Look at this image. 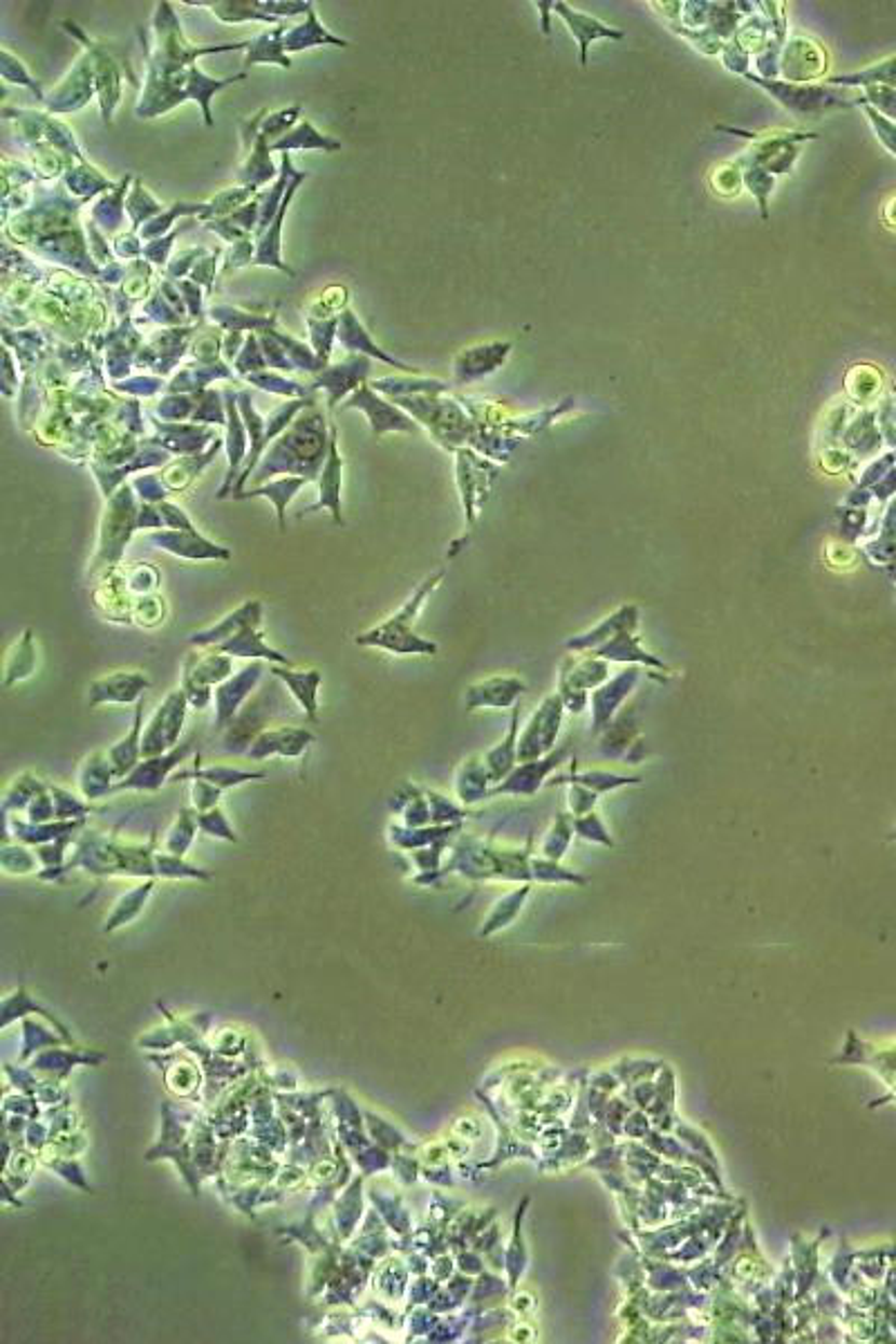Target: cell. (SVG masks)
Masks as SVG:
<instances>
[{
	"instance_id": "obj_3",
	"label": "cell",
	"mask_w": 896,
	"mask_h": 1344,
	"mask_svg": "<svg viewBox=\"0 0 896 1344\" xmlns=\"http://www.w3.org/2000/svg\"><path fill=\"white\" fill-rule=\"evenodd\" d=\"M610 664L596 654L567 656L558 673V697L570 712H583L589 691L599 689L610 679Z\"/></svg>"
},
{
	"instance_id": "obj_19",
	"label": "cell",
	"mask_w": 896,
	"mask_h": 1344,
	"mask_svg": "<svg viewBox=\"0 0 896 1344\" xmlns=\"http://www.w3.org/2000/svg\"><path fill=\"white\" fill-rule=\"evenodd\" d=\"M279 681H283L285 689L289 691V695L296 700V704L303 708V712L308 715V720L316 722L318 717V689L323 681V673L316 668H306V670H296V668H269Z\"/></svg>"
},
{
	"instance_id": "obj_22",
	"label": "cell",
	"mask_w": 896,
	"mask_h": 1344,
	"mask_svg": "<svg viewBox=\"0 0 896 1344\" xmlns=\"http://www.w3.org/2000/svg\"><path fill=\"white\" fill-rule=\"evenodd\" d=\"M589 652H592V654H596V656H601V660H608V662H616V664H630V666H633V664H643V666H648V668H654V670H664V673H668V666H666L662 660H656L654 654H650V652H646V650L641 648V641H639V637H637V635H633V630L619 633L616 637H612L610 641H606L603 646L594 648V650H589Z\"/></svg>"
},
{
	"instance_id": "obj_40",
	"label": "cell",
	"mask_w": 896,
	"mask_h": 1344,
	"mask_svg": "<svg viewBox=\"0 0 896 1344\" xmlns=\"http://www.w3.org/2000/svg\"><path fill=\"white\" fill-rule=\"evenodd\" d=\"M198 827L202 831H206V833H212V836H220V839L235 841V831L231 829V825H229L227 816L222 814L220 806H214V810L198 814Z\"/></svg>"
},
{
	"instance_id": "obj_31",
	"label": "cell",
	"mask_w": 896,
	"mask_h": 1344,
	"mask_svg": "<svg viewBox=\"0 0 896 1344\" xmlns=\"http://www.w3.org/2000/svg\"><path fill=\"white\" fill-rule=\"evenodd\" d=\"M306 483H308V477H285V480L272 483V485H267L262 489H254L249 493H241V495H235V498H267V500H272L274 506H276V516H279L281 531H283L287 527L285 525L287 504L296 495V491L301 489Z\"/></svg>"
},
{
	"instance_id": "obj_36",
	"label": "cell",
	"mask_w": 896,
	"mask_h": 1344,
	"mask_svg": "<svg viewBox=\"0 0 896 1344\" xmlns=\"http://www.w3.org/2000/svg\"><path fill=\"white\" fill-rule=\"evenodd\" d=\"M872 106L883 117L896 122V90L892 87H868L856 97V106Z\"/></svg>"
},
{
	"instance_id": "obj_25",
	"label": "cell",
	"mask_w": 896,
	"mask_h": 1344,
	"mask_svg": "<svg viewBox=\"0 0 896 1344\" xmlns=\"http://www.w3.org/2000/svg\"><path fill=\"white\" fill-rule=\"evenodd\" d=\"M77 778H79V789L83 798H90V800L112 793L117 785L114 771L110 766L106 751H95V754L85 756L79 766Z\"/></svg>"
},
{
	"instance_id": "obj_6",
	"label": "cell",
	"mask_w": 896,
	"mask_h": 1344,
	"mask_svg": "<svg viewBox=\"0 0 896 1344\" xmlns=\"http://www.w3.org/2000/svg\"><path fill=\"white\" fill-rule=\"evenodd\" d=\"M274 706H281V697L274 689H264L256 697H249L247 704L233 717V722L222 731V746L227 754H247L249 744L269 727L274 715Z\"/></svg>"
},
{
	"instance_id": "obj_34",
	"label": "cell",
	"mask_w": 896,
	"mask_h": 1344,
	"mask_svg": "<svg viewBox=\"0 0 896 1344\" xmlns=\"http://www.w3.org/2000/svg\"><path fill=\"white\" fill-rule=\"evenodd\" d=\"M562 783H579L596 793H606L619 787H627V785H639L641 778H630V775H614V773H606V771H585V773H572L567 778H560Z\"/></svg>"
},
{
	"instance_id": "obj_26",
	"label": "cell",
	"mask_w": 896,
	"mask_h": 1344,
	"mask_svg": "<svg viewBox=\"0 0 896 1344\" xmlns=\"http://www.w3.org/2000/svg\"><path fill=\"white\" fill-rule=\"evenodd\" d=\"M341 466H343V462L339 458L337 442H335V431H332L330 458H327V462L323 466L321 483H318L321 485V495H318V502L310 506V512H318V510H323V506H325V510L332 514L337 525H343V518H341Z\"/></svg>"
},
{
	"instance_id": "obj_10",
	"label": "cell",
	"mask_w": 896,
	"mask_h": 1344,
	"mask_svg": "<svg viewBox=\"0 0 896 1344\" xmlns=\"http://www.w3.org/2000/svg\"><path fill=\"white\" fill-rule=\"evenodd\" d=\"M554 14L565 23L567 32H570L579 45V64L583 68H587L589 62V45L596 41H621L625 37V32L621 29L599 21L596 16H589L581 10H574L570 3H562V0H554Z\"/></svg>"
},
{
	"instance_id": "obj_11",
	"label": "cell",
	"mask_w": 896,
	"mask_h": 1344,
	"mask_svg": "<svg viewBox=\"0 0 896 1344\" xmlns=\"http://www.w3.org/2000/svg\"><path fill=\"white\" fill-rule=\"evenodd\" d=\"M827 70L825 50L804 37H793L785 43L780 54V74L783 81L791 83H812L823 77Z\"/></svg>"
},
{
	"instance_id": "obj_23",
	"label": "cell",
	"mask_w": 896,
	"mask_h": 1344,
	"mask_svg": "<svg viewBox=\"0 0 896 1344\" xmlns=\"http://www.w3.org/2000/svg\"><path fill=\"white\" fill-rule=\"evenodd\" d=\"M518 735H520V704L514 706L510 733H506L500 744H495L493 749H489L483 756L493 785H500L506 775L518 766Z\"/></svg>"
},
{
	"instance_id": "obj_27",
	"label": "cell",
	"mask_w": 896,
	"mask_h": 1344,
	"mask_svg": "<svg viewBox=\"0 0 896 1344\" xmlns=\"http://www.w3.org/2000/svg\"><path fill=\"white\" fill-rule=\"evenodd\" d=\"M491 785L493 783L489 778V771L485 766L483 756H473L458 766L456 793L464 804H473L485 798H491V789H493Z\"/></svg>"
},
{
	"instance_id": "obj_35",
	"label": "cell",
	"mask_w": 896,
	"mask_h": 1344,
	"mask_svg": "<svg viewBox=\"0 0 896 1344\" xmlns=\"http://www.w3.org/2000/svg\"><path fill=\"white\" fill-rule=\"evenodd\" d=\"M198 825V816L191 810H182L177 814L171 831H168V850L173 854H185V850L191 845L193 841V831Z\"/></svg>"
},
{
	"instance_id": "obj_17",
	"label": "cell",
	"mask_w": 896,
	"mask_h": 1344,
	"mask_svg": "<svg viewBox=\"0 0 896 1344\" xmlns=\"http://www.w3.org/2000/svg\"><path fill=\"white\" fill-rule=\"evenodd\" d=\"M148 689V677L139 670H122L90 683L87 704L97 708L101 704H133L141 700Z\"/></svg>"
},
{
	"instance_id": "obj_21",
	"label": "cell",
	"mask_w": 896,
	"mask_h": 1344,
	"mask_svg": "<svg viewBox=\"0 0 896 1344\" xmlns=\"http://www.w3.org/2000/svg\"><path fill=\"white\" fill-rule=\"evenodd\" d=\"M639 625V608L637 606H621L614 614H610L603 623H599L594 630L574 637L565 643L567 650H579V652H587L603 646L606 641H610L612 637H616L619 633L625 630H637Z\"/></svg>"
},
{
	"instance_id": "obj_37",
	"label": "cell",
	"mask_w": 896,
	"mask_h": 1344,
	"mask_svg": "<svg viewBox=\"0 0 896 1344\" xmlns=\"http://www.w3.org/2000/svg\"><path fill=\"white\" fill-rule=\"evenodd\" d=\"M860 108H863L865 117L870 119V124H872V128H874V133H877V139L883 144V148H885L887 153H892V155L896 158V122H892V119L883 117V114H881L879 110H874L872 106H865V104H863Z\"/></svg>"
},
{
	"instance_id": "obj_15",
	"label": "cell",
	"mask_w": 896,
	"mask_h": 1344,
	"mask_svg": "<svg viewBox=\"0 0 896 1344\" xmlns=\"http://www.w3.org/2000/svg\"><path fill=\"white\" fill-rule=\"evenodd\" d=\"M148 541L158 545V549H164L173 556L187 558V560H229L231 556L227 547L206 541L204 535L198 533V529H171V531L160 529L148 535Z\"/></svg>"
},
{
	"instance_id": "obj_7",
	"label": "cell",
	"mask_w": 896,
	"mask_h": 1344,
	"mask_svg": "<svg viewBox=\"0 0 896 1344\" xmlns=\"http://www.w3.org/2000/svg\"><path fill=\"white\" fill-rule=\"evenodd\" d=\"M565 706L558 695L547 697L533 710L522 733L518 735V762L541 760L556 749Z\"/></svg>"
},
{
	"instance_id": "obj_12",
	"label": "cell",
	"mask_w": 896,
	"mask_h": 1344,
	"mask_svg": "<svg viewBox=\"0 0 896 1344\" xmlns=\"http://www.w3.org/2000/svg\"><path fill=\"white\" fill-rule=\"evenodd\" d=\"M314 742V733L301 727H276L262 731L245 754L247 760L262 762L267 758H301Z\"/></svg>"
},
{
	"instance_id": "obj_8",
	"label": "cell",
	"mask_w": 896,
	"mask_h": 1344,
	"mask_svg": "<svg viewBox=\"0 0 896 1344\" xmlns=\"http://www.w3.org/2000/svg\"><path fill=\"white\" fill-rule=\"evenodd\" d=\"M262 675H264V664L260 660H254L245 668L233 673L227 681L216 685V691H214L216 731L222 733L233 722V717L241 712V708L247 704V700L256 691V685L260 683Z\"/></svg>"
},
{
	"instance_id": "obj_18",
	"label": "cell",
	"mask_w": 896,
	"mask_h": 1344,
	"mask_svg": "<svg viewBox=\"0 0 896 1344\" xmlns=\"http://www.w3.org/2000/svg\"><path fill=\"white\" fill-rule=\"evenodd\" d=\"M262 625V603L260 601H245L243 606H237L233 612H229L227 616H222L218 623H214L206 630L193 633L189 637V641L198 648H216L229 639H233L235 635H241L245 627H260Z\"/></svg>"
},
{
	"instance_id": "obj_38",
	"label": "cell",
	"mask_w": 896,
	"mask_h": 1344,
	"mask_svg": "<svg viewBox=\"0 0 896 1344\" xmlns=\"http://www.w3.org/2000/svg\"><path fill=\"white\" fill-rule=\"evenodd\" d=\"M220 796H222L220 787L212 785L208 780H202V778H193V783H191V804H193L195 814L214 810V806H218V802H220Z\"/></svg>"
},
{
	"instance_id": "obj_1",
	"label": "cell",
	"mask_w": 896,
	"mask_h": 1344,
	"mask_svg": "<svg viewBox=\"0 0 896 1344\" xmlns=\"http://www.w3.org/2000/svg\"><path fill=\"white\" fill-rule=\"evenodd\" d=\"M442 581H444V570H439L433 576H429L420 587L415 589V594L410 596V599L391 619H385L383 623H379V625L370 627V630L358 635L356 643L358 646H368V648H381V650H388V652H393V654H435L437 652V643L417 637L412 633V623H415L417 614L422 612L429 596L439 587Z\"/></svg>"
},
{
	"instance_id": "obj_41",
	"label": "cell",
	"mask_w": 896,
	"mask_h": 1344,
	"mask_svg": "<svg viewBox=\"0 0 896 1344\" xmlns=\"http://www.w3.org/2000/svg\"><path fill=\"white\" fill-rule=\"evenodd\" d=\"M50 793L54 800L56 818H81L87 812V806L81 800H77L70 791L62 787H50Z\"/></svg>"
},
{
	"instance_id": "obj_14",
	"label": "cell",
	"mask_w": 896,
	"mask_h": 1344,
	"mask_svg": "<svg viewBox=\"0 0 896 1344\" xmlns=\"http://www.w3.org/2000/svg\"><path fill=\"white\" fill-rule=\"evenodd\" d=\"M527 691V685L520 677L514 675H495L483 681H475L466 689L464 695V706L466 710H483V708H493V710H502V708H512L518 704L520 695Z\"/></svg>"
},
{
	"instance_id": "obj_32",
	"label": "cell",
	"mask_w": 896,
	"mask_h": 1344,
	"mask_svg": "<svg viewBox=\"0 0 896 1344\" xmlns=\"http://www.w3.org/2000/svg\"><path fill=\"white\" fill-rule=\"evenodd\" d=\"M510 350H512L510 343H491V345H485V348H475V350L464 354L466 364L460 370L466 372V377H477V375L491 372V370H495L504 362V356H510Z\"/></svg>"
},
{
	"instance_id": "obj_13",
	"label": "cell",
	"mask_w": 896,
	"mask_h": 1344,
	"mask_svg": "<svg viewBox=\"0 0 896 1344\" xmlns=\"http://www.w3.org/2000/svg\"><path fill=\"white\" fill-rule=\"evenodd\" d=\"M565 756H567V746H562V749H554L541 760L518 762V766L506 775L500 785L491 789V796H535L538 789H541L552 775V771H556V766L565 760Z\"/></svg>"
},
{
	"instance_id": "obj_39",
	"label": "cell",
	"mask_w": 896,
	"mask_h": 1344,
	"mask_svg": "<svg viewBox=\"0 0 896 1344\" xmlns=\"http://www.w3.org/2000/svg\"><path fill=\"white\" fill-rule=\"evenodd\" d=\"M751 58H754V56H751L749 52H746V50H744V47H742L735 39H733V41H729V43L722 47V52H720V62H722V66H724L729 72H733V74H742V77L749 74Z\"/></svg>"
},
{
	"instance_id": "obj_43",
	"label": "cell",
	"mask_w": 896,
	"mask_h": 1344,
	"mask_svg": "<svg viewBox=\"0 0 896 1344\" xmlns=\"http://www.w3.org/2000/svg\"><path fill=\"white\" fill-rule=\"evenodd\" d=\"M596 800H599V793L583 787V785H579V783H570V806H572L574 816L581 818L583 814H589L592 806L596 804Z\"/></svg>"
},
{
	"instance_id": "obj_30",
	"label": "cell",
	"mask_w": 896,
	"mask_h": 1344,
	"mask_svg": "<svg viewBox=\"0 0 896 1344\" xmlns=\"http://www.w3.org/2000/svg\"><path fill=\"white\" fill-rule=\"evenodd\" d=\"M37 666V648H35V639L32 633L25 630V635L14 643V648L8 652V662H5V685H12L14 681H23L29 675L35 673Z\"/></svg>"
},
{
	"instance_id": "obj_24",
	"label": "cell",
	"mask_w": 896,
	"mask_h": 1344,
	"mask_svg": "<svg viewBox=\"0 0 896 1344\" xmlns=\"http://www.w3.org/2000/svg\"><path fill=\"white\" fill-rule=\"evenodd\" d=\"M216 650L233 656V660L235 656H241V660H260V662L291 666V662L285 654H281L279 650L264 643V635L260 633V627H245L241 635H235L233 639L216 646Z\"/></svg>"
},
{
	"instance_id": "obj_9",
	"label": "cell",
	"mask_w": 896,
	"mask_h": 1344,
	"mask_svg": "<svg viewBox=\"0 0 896 1344\" xmlns=\"http://www.w3.org/2000/svg\"><path fill=\"white\" fill-rule=\"evenodd\" d=\"M193 751V742L187 744H177L175 749L155 756V758H144L124 780H119L114 785V791H158L162 789V785L171 778V773L175 771L177 764H182L185 758Z\"/></svg>"
},
{
	"instance_id": "obj_44",
	"label": "cell",
	"mask_w": 896,
	"mask_h": 1344,
	"mask_svg": "<svg viewBox=\"0 0 896 1344\" xmlns=\"http://www.w3.org/2000/svg\"><path fill=\"white\" fill-rule=\"evenodd\" d=\"M535 8L541 10V29H543V35L549 37V14L554 12V0H538Z\"/></svg>"
},
{
	"instance_id": "obj_20",
	"label": "cell",
	"mask_w": 896,
	"mask_h": 1344,
	"mask_svg": "<svg viewBox=\"0 0 896 1344\" xmlns=\"http://www.w3.org/2000/svg\"><path fill=\"white\" fill-rule=\"evenodd\" d=\"M141 735H144V697L135 706V717H133L131 731L122 739H119L117 744H112L110 749H106V756L110 760V766L114 771L117 783L124 780L126 775L144 760V756H141Z\"/></svg>"
},
{
	"instance_id": "obj_2",
	"label": "cell",
	"mask_w": 896,
	"mask_h": 1344,
	"mask_svg": "<svg viewBox=\"0 0 896 1344\" xmlns=\"http://www.w3.org/2000/svg\"><path fill=\"white\" fill-rule=\"evenodd\" d=\"M744 79L762 87L775 104H780L787 112L796 117H823L833 110L856 106V97H847V90L831 87L827 83H791L783 79H762L756 72H749Z\"/></svg>"
},
{
	"instance_id": "obj_33",
	"label": "cell",
	"mask_w": 896,
	"mask_h": 1344,
	"mask_svg": "<svg viewBox=\"0 0 896 1344\" xmlns=\"http://www.w3.org/2000/svg\"><path fill=\"white\" fill-rule=\"evenodd\" d=\"M737 168L742 171L744 189L756 198V202L760 206L762 220H766L769 218V195L775 189V175H771L769 171H764L760 166H737Z\"/></svg>"
},
{
	"instance_id": "obj_28",
	"label": "cell",
	"mask_w": 896,
	"mask_h": 1344,
	"mask_svg": "<svg viewBox=\"0 0 896 1344\" xmlns=\"http://www.w3.org/2000/svg\"><path fill=\"white\" fill-rule=\"evenodd\" d=\"M825 83L831 85V87H843V90H850V87H860V90L892 87V90H896V56L883 58V62H879V64H874L870 68H863L858 72L829 77Z\"/></svg>"
},
{
	"instance_id": "obj_16",
	"label": "cell",
	"mask_w": 896,
	"mask_h": 1344,
	"mask_svg": "<svg viewBox=\"0 0 896 1344\" xmlns=\"http://www.w3.org/2000/svg\"><path fill=\"white\" fill-rule=\"evenodd\" d=\"M639 677H641V670L637 666H630V668L621 670L616 677L608 679L603 685H599V689L594 691V695L589 697L594 733L603 731L612 722L614 712L623 706L627 695H630Z\"/></svg>"
},
{
	"instance_id": "obj_5",
	"label": "cell",
	"mask_w": 896,
	"mask_h": 1344,
	"mask_svg": "<svg viewBox=\"0 0 896 1344\" xmlns=\"http://www.w3.org/2000/svg\"><path fill=\"white\" fill-rule=\"evenodd\" d=\"M187 706H189V700L182 689H177L166 695V700L155 708L153 717L148 720L144 729V735H141L144 758H155V756H162L175 749L179 742V733H182Z\"/></svg>"
},
{
	"instance_id": "obj_29",
	"label": "cell",
	"mask_w": 896,
	"mask_h": 1344,
	"mask_svg": "<svg viewBox=\"0 0 896 1344\" xmlns=\"http://www.w3.org/2000/svg\"><path fill=\"white\" fill-rule=\"evenodd\" d=\"M264 775H267L264 771H243V769H233V766H227V764H214V766H204V769L195 766V771L179 773L177 780L179 778H202V780H208V783L220 787L225 791V789L241 787V785H245L249 780H262Z\"/></svg>"
},
{
	"instance_id": "obj_42",
	"label": "cell",
	"mask_w": 896,
	"mask_h": 1344,
	"mask_svg": "<svg viewBox=\"0 0 896 1344\" xmlns=\"http://www.w3.org/2000/svg\"><path fill=\"white\" fill-rule=\"evenodd\" d=\"M429 796V804H431V820L439 823V820H460L464 814L458 810L453 802H448V798H444L442 793L435 791H426Z\"/></svg>"
},
{
	"instance_id": "obj_4",
	"label": "cell",
	"mask_w": 896,
	"mask_h": 1344,
	"mask_svg": "<svg viewBox=\"0 0 896 1344\" xmlns=\"http://www.w3.org/2000/svg\"><path fill=\"white\" fill-rule=\"evenodd\" d=\"M717 131H729L733 135H742L746 139H754V148L744 158H739L735 164L737 166H760L764 171H769L771 175H783L789 173V168L796 164L798 155H800V146L810 139H816L814 133H773L771 137H754L751 133H744L737 128H727V126H717Z\"/></svg>"
}]
</instances>
